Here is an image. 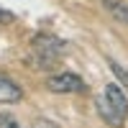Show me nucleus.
Segmentation results:
<instances>
[{"mask_svg":"<svg viewBox=\"0 0 128 128\" xmlns=\"http://www.w3.org/2000/svg\"><path fill=\"white\" fill-rule=\"evenodd\" d=\"M108 64H110V69H113V74H115V77H118V82H120L123 87L128 90V69H126V67H120V64L115 62V59H108Z\"/></svg>","mask_w":128,"mask_h":128,"instance_id":"nucleus-6","label":"nucleus"},{"mask_svg":"<svg viewBox=\"0 0 128 128\" xmlns=\"http://www.w3.org/2000/svg\"><path fill=\"white\" fill-rule=\"evenodd\" d=\"M0 128H20V126H18V120L13 118V115L0 113Z\"/></svg>","mask_w":128,"mask_h":128,"instance_id":"nucleus-7","label":"nucleus"},{"mask_svg":"<svg viewBox=\"0 0 128 128\" xmlns=\"http://www.w3.org/2000/svg\"><path fill=\"white\" fill-rule=\"evenodd\" d=\"M31 49H34V56L41 67H51V64H56L64 56L67 44L51 34H36L34 41H31Z\"/></svg>","mask_w":128,"mask_h":128,"instance_id":"nucleus-2","label":"nucleus"},{"mask_svg":"<svg viewBox=\"0 0 128 128\" xmlns=\"http://www.w3.org/2000/svg\"><path fill=\"white\" fill-rule=\"evenodd\" d=\"M100 5L105 8V13H110L118 23L128 26V3L126 0H100Z\"/></svg>","mask_w":128,"mask_h":128,"instance_id":"nucleus-5","label":"nucleus"},{"mask_svg":"<svg viewBox=\"0 0 128 128\" xmlns=\"http://www.w3.org/2000/svg\"><path fill=\"white\" fill-rule=\"evenodd\" d=\"M46 87L51 92H84L87 90V84H84L82 77H77V74H72V72H56V74H51V77L46 80Z\"/></svg>","mask_w":128,"mask_h":128,"instance_id":"nucleus-3","label":"nucleus"},{"mask_svg":"<svg viewBox=\"0 0 128 128\" xmlns=\"http://www.w3.org/2000/svg\"><path fill=\"white\" fill-rule=\"evenodd\" d=\"M95 108L110 128H123L128 120V98L123 92V84H115V82L105 84L102 92L95 98Z\"/></svg>","mask_w":128,"mask_h":128,"instance_id":"nucleus-1","label":"nucleus"},{"mask_svg":"<svg viewBox=\"0 0 128 128\" xmlns=\"http://www.w3.org/2000/svg\"><path fill=\"white\" fill-rule=\"evenodd\" d=\"M20 98H23V90H20V84H18V82H13L8 74L0 72V105L18 102Z\"/></svg>","mask_w":128,"mask_h":128,"instance_id":"nucleus-4","label":"nucleus"},{"mask_svg":"<svg viewBox=\"0 0 128 128\" xmlns=\"http://www.w3.org/2000/svg\"><path fill=\"white\" fill-rule=\"evenodd\" d=\"M10 20H16V16L5 8H0V23H10Z\"/></svg>","mask_w":128,"mask_h":128,"instance_id":"nucleus-8","label":"nucleus"}]
</instances>
